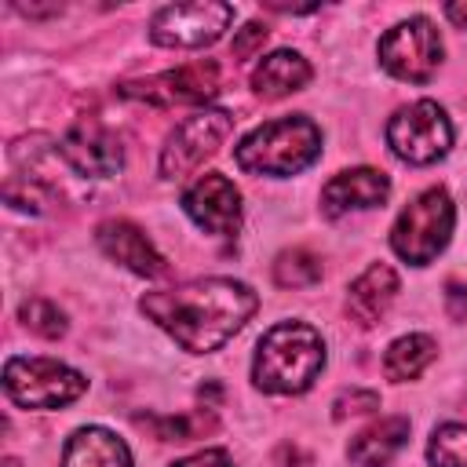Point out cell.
<instances>
[{
  "mask_svg": "<svg viewBox=\"0 0 467 467\" xmlns=\"http://www.w3.org/2000/svg\"><path fill=\"white\" fill-rule=\"evenodd\" d=\"M139 310L182 350L212 354L244 328V321L259 310V296L234 277H197L175 288L146 292Z\"/></svg>",
  "mask_w": 467,
  "mask_h": 467,
  "instance_id": "cell-1",
  "label": "cell"
},
{
  "mask_svg": "<svg viewBox=\"0 0 467 467\" xmlns=\"http://www.w3.org/2000/svg\"><path fill=\"white\" fill-rule=\"evenodd\" d=\"M325 339L306 321H277L252 358V383L266 394H303L325 368Z\"/></svg>",
  "mask_w": 467,
  "mask_h": 467,
  "instance_id": "cell-2",
  "label": "cell"
},
{
  "mask_svg": "<svg viewBox=\"0 0 467 467\" xmlns=\"http://www.w3.org/2000/svg\"><path fill=\"white\" fill-rule=\"evenodd\" d=\"M317 157H321V128L303 113H288V117L259 124L234 150V161L241 171L270 175V179L299 175Z\"/></svg>",
  "mask_w": 467,
  "mask_h": 467,
  "instance_id": "cell-3",
  "label": "cell"
},
{
  "mask_svg": "<svg viewBox=\"0 0 467 467\" xmlns=\"http://www.w3.org/2000/svg\"><path fill=\"white\" fill-rule=\"evenodd\" d=\"M456 226V204L441 186H431L423 193H416L401 215L390 226V248L398 259L412 263V266H427L438 259V252L449 244Z\"/></svg>",
  "mask_w": 467,
  "mask_h": 467,
  "instance_id": "cell-4",
  "label": "cell"
},
{
  "mask_svg": "<svg viewBox=\"0 0 467 467\" xmlns=\"http://www.w3.org/2000/svg\"><path fill=\"white\" fill-rule=\"evenodd\" d=\"M4 390L22 409H62L88 390V379L55 358H7Z\"/></svg>",
  "mask_w": 467,
  "mask_h": 467,
  "instance_id": "cell-5",
  "label": "cell"
},
{
  "mask_svg": "<svg viewBox=\"0 0 467 467\" xmlns=\"http://www.w3.org/2000/svg\"><path fill=\"white\" fill-rule=\"evenodd\" d=\"M387 146L405 164H434L452 146V120L434 99L409 102L387 120Z\"/></svg>",
  "mask_w": 467,
  "mask_h": 467,
  "instance_id": "cell-6",
  "label": "cell"
},
{
  "mask_svg": "<svg viewBox=\"0 0 467 467\" xmlns=\"http://www.w3.org/2000/svg\"><path fill=\"white\" fill-rule=\"evenodd\" d=\"M376 55H379V66L390 77L409 80V84H427L438 73V66H441L445 44H441V33L434 29L431 18L412 15V18L390 26L379 36Z\"/></svg>",
  "mask_w": 467,
  "mask_h": 467,
  "instance_id": "cell-7",
  "label": "cell"
},
{
  "mask_svg": "<svg viewBox=\"0 0 467 467\" xmlns=\"http://www.w3.org/2000/svg\"><path fill=\"white\" fill-rule=\"evenodd\" d=\"M223 91V73L212 58L186 62L164 73H153L146 80H128L120 84L124 99H139L153 109H175V106H204Z\"/></svg>",
  "mask_w": 467,
  "mask_h": 467,
  "instance_id": "cell-8",
  "label": "cell"
},
{
  "mask_svg": "<svg viewBox=\"0 0 467 467\" xmlns=\"http://www.w3.org/2000/svg\"><path fill=\"white\" fill-rule=\"evenodd\" d=\"M234 15L237 11L226 0L168 4L150 18V40L161 47H208L230 29Z\"/></svg>",
  "mask_w": 467,
  "mask_h": 467,
  "instance_id": "cell-9",
  "label": "cell"
},
{
  "mask_svg": "<svg viewBox=\"0 0 467 467\" xmlns=\"http://www.w3.org/2000/svg\"><path fill=\"white\" fill-rule=\"evenodd\" d=\"M230 131H234V113H226V109L190 113L161 146V175L182 179V175L197 171L212 153H219V146L226 142Z\"/></svg>",
  "mask_w": 467,
  "mask_h": 467,
  "instance_id": "cell-10",
  "label": "cell"
},
{
  "mask_svg": "<svg viewBox=\"0 0 467 467\" xmlns=\"http://www.w3.org/2000/svg\"><path fill=\"white\" fill-rule=\"evenodd\" d=\"M182 212L212 237H234L241 230V190L219 175L204 171L182 190Z\"/></svg>",
  "mask_w": 467,
  "mask_h": 467,
  "instance_id": "cell-11",
  "label": "cell"
},
{
  "mask_svg": "<svg viewBox=\"0 0 467 467\" xmlns=\"http://www.w3.org/2000/svg\"><path fill=\"white\" fill-rule=\"evenodd\" d=\"M55 150H58L62 161H66L77 175H84V179H109V175H117L120 164H124V146H120V139H117L106 124H99V120H77V124L62 135V142H58Z\"/></svg>",
  "mask_w": 467,
  "mask_h": 467,
  "instance_id": "cell-12",
  "label": "cell"
},
{
  "mask_svg": "<svg viewBox=\"0 0 467 467\" xmlns=\"http://www.w3.org/2000/svg\"><path fill=\"white\" fill-rule=\"evenodd\" d=\"M95 244L120 266H128L139 277H164L168 259L157 252V244L128 219H106L95 226Z\"/></svg>",
  "mask_w": 467,
  "mask_h": 467,
  "instance_id": "cell-13",
  "label": "cell"
},
{
  "mask_svg": "<svg viewBox=\"0 0 467 467\" xmlns=\"http://www.w3.org/2000/svg\"><path fill=\"white\" fill-rule=\"evenodd\" d=\"M390 197V179L379 168H347L332 175L321 186V208L325 215H347V212H365L376 208Z\"/></svg>",
  "mask_w": 467,
  "mask_h": 467,
  "instance_id": "cell-14",
  "label": "cell"
},
{
  "mask_svg": "<svg viewBox=\"0 0 467 467\" xmlns=\"http://www.w3.org/2000/svg\"><path fill=\"white\" fill-rule=\"evenodd\" d=\"M398 299V274L387 263H368L347 288V317L361 328L379 325V317Z\"/></svg>",
  "mask_w": 467,
  "mask_h": 467,
  "instance_id": "cell-15",
  "label": "cell"
},
{
  "mask_svg": "<svg viewBox=\"0 0 467 467\" xmlns=\"http://www.w3.org/2000/svg\"><path fill=\"white\" fill-rule=\"evenodd\" d=\"M310 77H314L310 62L299 51L281 47V51H270V55L259 58V66L252 69V91L259 99H270L274 102V99H285V95L303 91L310 84Z\"/></svg>",
  "mask_w": 467,
  "mask_h": 467,
  "instance_id": "cell-16",
  "label": "cell"
},
{
  "mask_svg": "<svg viewBox=\"0 0 467 467\" xmlns=\"http://www.w3.org/2000/svg\"><path fill=\"white\" fill-rule=\"evenodd\" d=\"M409 441V420L405 416H379L365 431H358L347 445V456L354 467H387Z\"/></svg>",
  "mask_w": 467,
  "mask_h": 467,
  "instance_id": "cell-17",
  "label": "cell"
},
{
  "mask_svg": "<svg viewBox=\"0 0 467 467\" xmlns=\"http://www.w3.org/2000/svg\"><path fill=\"white\" fill-rule=\"evenodd\" d=\"M62 467H131V449L106 427H80L62 449Z\"/></svg>",
  "mask_w": 467,
  "mask_h": 467,
  "instance_id": "cell-18",
  "label": "cell"
},
{
  "mask_svg": "<svg viewBox=\"0 0 467 467\" xmlns=\"http://www.w3.org/2000/svg\"><path fill=\"white\" fill-rule=\"evenodd\" d=\"M434 358H438V343H434L427 332L398 336V339L383 350V376H387L390 383H409V379H416Z\"/></svg>",
  "mask_w": 467,
  "mask_h": 467,
  "instance_id": "cell-19",
  "label": "cell"
},
{
  "mask_svg": "<svg viewBox=\"0 0 467 467\" xmlns=\"http://www.w3.org/2000/svg\"><path fill=\"white\" fill-rule=\"evenodd\" d=\"M135 423L150 427L157 441H193L201 431H212L215 420L208 412H179V416H135Z\"/></svg>",
  "mask_w": 467,
  "mask_h": 467,
  "instance_id": "cell-20",
  "label": "cell"
},
{
  "mask_svg": "<svg viewBox=\"0 0 467 467\" xmlns=\"http://www.w3.org/2000/svg\"><path fill=\"white\" fill-rule=\"evenodd\" d=\"M274 281L281 288H310L321 281V259L306 248H285L274 259Z\"/></svg>",
  "mask_w": 467,
  "mask_h": 467,
  "instance_id": "cell-21",
  "label": "cell"
},
{
  "mask_svg": "<svg viewBox=\"0 0 467 467\" xmlns=\"http://www.w3.org/2000/svg\"><path fill=\"white\" fill-rule=\"evenodd\" d=\"M427 463L431 467H467V427L463 423L434 427V434L427 441Z\"/></svg>",
  "mask_w": 467,
  "mask_h": 467,
  "instance_id": "cell-22",
  "label": "cell"
},
{
  "mask_svg": "<svg viewBox=\"0 0 467 467\" xmlns=\"http://www.w3.org/2000/svg\"><path fill=\"white\" fill-rule=\"evenodd\" d=\"M18 321L29 328V332H36V336H44V339H58L62 332H66V314L51 303V299H26L22 306H18Z\"/></svg>",
  "mask_w": 467,
  "mask_h": 467,
  "instance_id": "cell-23",
  "label": "cell"
},
{
  "mask_svg": "<svg viewBox=\"0 0 467 467\" xmlns=\"http://www.w3.org/2000/svg\"><path fill=\"white\" fill-rule=\"evenodd\" d=\"M372 409H379V394H376V390H343V394L332 401V416H336V420L361 416V412H372Z\"/></svg>",
  "mask_w": 467,
  "mask_h": 467,
  "instance_id": "cell-24",
  "label": "cell"
},
{
  "mask_svg": "<svg viewBox=\"0 0 467 467\" xmlns=\"http://www.w3.org/2000/svg\"><path fill=\"white\" fill-rule=\"evenodd\" d=\"M266 36H270V29H266V26L248 22V26H244V29H237V36H234V58H252L255 51H263Z\"/></svg>",
  "mask_w": 467,
  "mask_h": 467,
  "instance_id": "cell-25",
  "label": "cell"
},
{
  "mask_svg": "<svg viewBox=\"0 0 467 467\" xmlns=\"http://www.w3.org/2000/svg\"><path fill=\"white\" fill-rule=\"evenodd\" d=\"M171 467H237V463H234L230 452H223V449H201V452H193V456L175 460Z\"/></svg>",
  "mask_w": 467,
  "mask_h": 467,
  "instance_id": "cell-26",
  "label": "cell"
},
{
  "mask_svg": "<svg viewBox=\"0 0 467 467\" xmlns=\"http://www.w3.org/2000/svg\"><path fill=\"white\" fill-rule=\"evenodd\" d=\"M445 18L460 29H467V0H456V4H445Z\"/></svg>",
  "mask_w": 467,
  "mask_h": 467,
  "instance_id": "cell-27",
  "label": "cell"
}]
</instances>
